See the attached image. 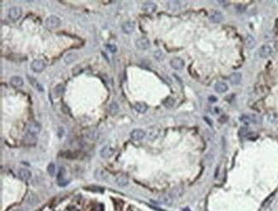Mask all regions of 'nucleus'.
<instances>
[{
    "instance_id": "nucleus-25",
    "label": "nucleus",
    "mask_w": 278,
    "mask_h": 211,
    "mask_svg": "<svg viewBox=\"0 0 278 211\" xmlns=\"http://www.w3.org/2000/svg\"><path fill=\"white\" fill-rule=\"evenodd\" d=\"M172 202H173V200H172L171 196H163V197H161L158 199V203L163 204L164 205H168V206L171 205Z\"/></svg>"
},
{
    "instance_id": "nucleus-13",
    "label": "nucleus",
    "mask_w": 278,
    "mask_h": 211,
    "mask_svg": "<svg viewBox=\"0 0 278 211\" xmlns=\"http://www.w3.org/2000/svg\"><path fill=\"white\" fill-rule=\"evenodd\" d=\"M65 169L64 168H60V170L58 172L57 174V181H58V186H67L68 183V181H66L64 180V177H65Z\"/></svg>"
},
{
    "instance_id": "nucleus-40",
    "label": "nucleus",
    "mask_w": 278,
    "mask_h": 211,
    "mask_svg": "<svg viewBox=\"0 0 278 211\" xmlns=\"http://www.w3.org/2000/svg\"><path fill=\"white\" fill-rule=\"evenodd\" d=\"M209 100H210V102H216V97H214V96H210V97H209Z\"/></svg>"
},
{
    "instance_id": "nucleus-36",
    "label": "nucleus",
    "mask_w": 278,
    "mask_h": 211,
    "mask_svg": "<svg viewBox=\"0 0 278 211\" xmlns=\"http://www.w3.org/2000/svg\"><path fill=\"white\" fill-rule=\"evenodd\" d=\"M248 132H249V130L247 128H245V127H242L240 131H239V135H241V136H248Z\"/></svg>"
},
{
    "instance_id": "nucleus-24",
    "label": "nucleus",
    "mask_w": 278,
    "mask_h": 211,
    "mask_svg": "<svg viewBox=\"0 0 278 211\" xmlns=\"http://www.w3.org/2000/svg\"><path fill=\"white\" fill-rule=\"evenodd\" d=\"M77 58H78L77 54L74 53V52L68 53L67 55H65V57H64V63L67 64H69L75 61L77 59Z\"/></svg>"
},
{
    "instance_id": "nucleus-27",
    "label": "nucleus",
    "mask_w": 278,
    "mask_h": 211,
    "mask_svg": "<svg viewBox=\"0 0 278 211\" xmlns=\"http://www.w3.org/2000/svg\"><path fill=\"white\" fill-rule=\"evenodd\" d=\"M64 90H65V88H64V86H63V84H57L55 88H54V94H55V96L56 97H58V96H61L64 93Z\"/></svg>"
},
{
    "instance_id": "nucleus-17",
    "label": "nucleus",
    "mask_w": 278,
    "mask_h": 211,
    "mask_svg": "<svg viewBox=\"0 0 278 211\" xmlns=\"http://www.w3.org/2000/svg\"><path fill=\"white\" fill-rule=\"evenodd\" d=\"M229 80L232 85H237L242 80V75L240 72H235V73L230 75Z\"/></svg>"
},
{
    "instance_id": "nucleus-38",
    "label": "nucleus",
    "mask_w": 278,
    "mask_h": 211,
    "mask_svg": "<svg viewBox=\"0 0 278 211\" xmlns=\"http://www.w3.org/2000/svg\"><path fill=\"white\" fill-rule=\"evenodd\" d=\"M162 56H163V52H162L161 51L158 50V51H156V52H155L154 57L157 58V59H159Z\"/></svg>"
},
{
    "instance_id": "nucleus-35",
    "label": "nucleus",
    "mask_w": 278,
    "mask_h": 211,
    "mask_svg": "<svg viewBox=\"0 0 278 211\" xmlns=\"http://www.w3.org/2000/svg\"><path fill=\"white\" fill-rule=\"evenodd\" d=\"M87 189L91 192H103V188H100V187L90 186L87 187Z\"/></svg>"
},
{
    "instance_id": "nucleus-2",
    "label": "nucleus",
    "mask_w": 278,
    "mask_h": 211,
    "mask_svg": "<svg viewBox=\"0 0 278 211\" xmlns=\"http://www.w3.org/2000/svg\"><path fill=\"white\" fill-rule=\"evenodd\" d=\"M60 24H61V21H60L59 17H57L56 16H54V15H51V16H48L45 21V27L48 28H51V29L59 27Z\"/></svg>"
},
{
    "instance_id": "nucleus-6",
    "label": "nucleus",
    "mask_w": 278,
    "mask_h": 211,
    "mask_svg": "<svg viewBox=\"0 0 278 211\" xmlns=\"http://www.w3.org/2000/svg\"><path fill=\"white\" fill-rule=\"evenodd\" d=\"M135 45L138 49L146 50L150 47V40L146 37H140L137 39L135 41Z\"/></svg>"
},
{
    "instance_id": "nucleus-15",
    "label": "nucleus",
    "mask_w": 278,
    "mask_h": 211,
    "mask_svg": "<svg viewBox=\"0 0 278 211\" xmlns=\"http://www.w3.org/2000/svg\"><path fill=\"white\" fill-rule=\"evenodd\" d=\"M223 20V16L220 11H213L210 14V21L213 23H220Z\"/></svg>"
},
{
    "instance_id": "nucleus-3",
    "label": "nucleus",
    "mask_w": 278,
    "mask_h": 211,
    "mask_svg": "<svg viewBox=\"0 0 278 211\" xmlns=\"http://www.w3.org/2000/svg\"><path fill=\"white\" fill-rule=\"evenodd\" d=\"M27 130H28V133L31 137H36L41 130V124L39 122H35V121L31 122L28 125Z\"/></svg>"
},
{
    "instance_id": "nucleus-31",
    "label": "nucleus",
    "mask_w": 278,
    "mask_h": 211,
    "mask_svg": "<svg viewBox=\"0 0 278 211\" xmlns=\"http://www.w3.org/2000/svg\"><path fill=\"white\" fill-rule=\"evenodd\" d=\"M86 137L87 138H89V139H91V140H95V139H97L98 137H99V132L97 131L96 130H88L87 133V136Z\"/></svg>"
},
{
    "instance_id": "nucleus-16",
    "label": "nucleus",
    "mask_w": 278,
    "mask_h": 211,
    "mask_svg": "<svg viewBox=\"0 0 278 211\" xmlns=\"http://www.w3.org/2000/svg\"><path fill=\"white\" fill-rule=\"evenodd\" d=\"M157 10V5L152 2H146L142 5V10L146 13H153Z\"/></svg>"
},
{
    "instance_id": "nucleus-9",
    "label": "nucleus",
    "mask_w": 278,
    "mask_h": 211,
    "mask_svg": "<svg viewBox=\"0 0 278 211\" xmlns=\"http://www.w3.org/2000/svg\"><path fill=\"white\" fill-rule=\"evenodd\" d=\"M169 64H170V66L172 68L175 69V70H182L184 65H185V63L181 58H174L170 60Z\"/></svg>"
},
{
    "instance_id": "nucleus-26",
    "label": "nucleus",
    "mask_w": 278,
    "mask_h": 211,
    "mask_svg": "<svg viewBox=\"0 0 278 211\" xmlns=\"http://www.w3.org/2000/svg\"><path fill=\"white\" fill-rule=\"evenodd\" d=\"M108 110H109V112L111 113V115H116V114L119 112V106H118V104L117 102L113 101L111 105L109 106Z\"/></svg>"
},
{
    "instance_id": "nucleus-20",
    "label": "nucleus",
    "mask_w": 278,
    "mask_h": 211,
    "mask_svg": "<svg viewBox=\"0 0 278 211\" xmlns=\"http://www.w3.org/2000/svg\"><path fill=\"white\" fill-rule=\"evenodd\" d=\"M10 84L14 88H19L22 87L23 85V79L21 76H15L10 78Z\"/></svg>"
},
{
    "instance_id": "nucleus-33",
    "label": "nucleus",
    "mask_w": 278,
    "mask_h": 211,
    "mask_svg": "<svg viewBox=\"0 0 278 211\" xmlns=\"http://www.w3.org/2000/svg\"><path fill=\"white\" fill-rule=\"evenodd\" d=\"M47 173L50 176H54L56 173V165L54 163H50L47 167Z\"/></svg>"
},
{
    "instance_id": "nucleus-39",
    "label": "nucleus",
    "mask_w": 278,
    "mask_h": 211,
    "mask_svg": "<svg viewBox=\"0 0 278 211\" xmlns=\"http://www.w3.org/2000/svg\"><path fill=\"white\" fill-rule=\"evenodd\" d=\"M274 198V195H271V197H269V198L267 199V201L265 202V204H264V206H267V205L269 204H271V202L272 201V199Z\"/></svg>"
},
{
    "instance_id": "nucleus-14",
    "label": "nucleus",
    "mask_w": 278,
    "mask_h": 211,
    "mask_svg": "<svg viewBox=\"0 0 278 211\" xmlns=\"http://www.w3.org/2000/svg\"><path fill=\"white\" fill-rule=\"evenodd\" d=\"M146 136V132L142 130H140V129H137V130H134L131 134H130V137L133 140H135V141H139V140H141Z\"/></svg>"
},
{
    "instance_id": "nucleus-7",
    "label": "nucleus",
    "mask_w": 278,
    "mask_h": 211,
    "mask_svg": "<svg viewBox=\"0 0 278 211\" xmlns=\"http://www.w3.org/2000/svg\"><path fill=\"white\" fill-rule=\"evenodd\" d=\"M22 9L20 7H12L9 10V17L12 21H16L22 16Z\"/></svg>"
},
{
    "instance_id": "nucleus-37",
    "label": "nucleus",
    "mask_w": 278,
    "mask_h": 211,
    "mask_svg": "<svg viewBox=\"0 0 278 211\" xmlns=\"http://www.w3.org/2000/svg\"><path fill=\"white\" fill-rule=\"evenodd\" d=\"M106 47H107V49H109L111 51V52H117V46H114V45H107L106 46Z\"/></svg>"
},
{
    "instance_id": "nucleus-30",
    "label": "nucleus",
    "mask_w": 278,
    "mask_h": 211,
    "mask_svg": "<svg viewBox=\"0 0 278 211\" xmlns=\"http://www.w3.org/2000/svg\"><path fill=\"white\" fill-rule=\"evenodd\" d=\"M168 6L172 10H177L181 7V2H179V1H169Z\"/></svg>"
},
{
    "instance_id": "nucleus-12",
    "label": "nucleus",
    "mask_w": 278,
    "mask_h": 211,
    "mask_svg": "<svg viewBox=\"0 0 278 211\" xmlns=\"http://www.w3.org/2000/svg\"><path fill=\"white\" fill-rule=\"evenodd\" d=\"M159 132H160V130L158 127H156V126H153V127L150 128L148 131H147V138H148V140L154 141L155 139H157L158 137V136H159Z\"/></svg>"
},
{
    "instance_id": "nucleus-28",
    "label": "nucleus",
    "mask_w": 278,
    "mask_h": 211,
    "mask_svg": "<svg viewBox=\"0 0 278 211\" xmlns=\"http://www.w3.org/2000/svg\"><path fill=\"white\" fill-rule=\"evenodd\" d=\"M175 103V100L172 98V97H167L166 99L164 100L163 102V105L166 108H171L173 107Z\"/></svg>"
},
{
    "instance_id": "nucleus-41",
    "label": "nucleus",
    "mask_w": 278,
    "mask_h": 211,
    "mask_svg": "<svg viewBox=\"0 0 278 211\" xmlns=\"http://www.w3.org/2000/svg\"><path fill=\"white\" fill-rule=\"evenodd\" d=\"M14 211H22V210H16Z\"/></svg>"
},
{
    "instance_id": "nucleus-29",
    "label": "nucleus",
    "mask_w": 278,
    "mask_h": 211,
    "mask_svg": "<svg viewBox=\"0 0 278 211\" xmlns=\"http://www.w3.org/2000/svg\"><path fill=\"white\" fill-rule=\"evenodd\" d=\"M183 194V189L181 187H176L170 193L171 198H180Z\"/></svg>"
},
{
    "instance_id": "nucleus-23",
    "label": "nucleus",
    "mask_w": 278,
    "mask_h": 211,
    "mask_svg": "<svg viewBox=\"0 0 278 211\" xmlns=\"http://www.w3.org/2000/svg\"><path fill=\"white\" fill-rule=\"evenodd\" d=\"M246 46H247L248 49H252L256 45V40H255V38L253 35H247L246 38Z\"/></svg>"
},
{
    "instance_id": "nucleus-11",
    "label": "nucleus",
    "mask_w": 278,
    "mask_h": 211,
    "mask_svg": "<svg viewBox=\"0 0 278 211\" xmlns=\"http://www.w3.org/2000/svg\"><path fill=\"white\" fill-rule=\"evenodd\" d=\"M108 177H109V174L104 169L99 168V169L95 170V172H94V178L97 180H99V181L107 180H108Z\"/></svg>"
},
{
    "instance_id": "nucleus-32",
    "label": "nucleus",
    "mask_w": 278,
    "mask_h": 211,
    "mask_svg": "<svg viewBox=\"0 0 278 211\" xmlns=\"http://www.w3.org/2000/svg\"><path fill=\"white\" fill-rule=\"evenodd\" d=\"M27 203L29 205H35L38 203V198L37 197L34 195V194H30L28 198H27Z\"/></svg>"
},
{
    "instance_id": "nucleus-21",
    "label": "nucleus",
    "mask_w": 278,
    "mask_h": 211,
    "mask_svg": "<svg viewBox=\"0 0 278 211\" xmlns=\"http://www.w3.org/2000/svg\"><path fill=\"white\" fill-rule=\"evenodd\" d=\"M116 184L118 186H126L129 184V179L125 175H120V176L117 177V179H116Z\"/></svg>"
},
{
    "instance_id": "nucleus-4",
    "label": "nucleus",
    "mask_w": 278,
    "mask_h": 211,
    "mask_svg": "<svg viewBox=\"0 0 278 211\" xmlns=\"http://www.w3.org/2000/svg\"><path fill=\"white\" fill-rule=\"evenodd\" d=\"M272 47L270 45H263L260 46L259 49L258 51V54L261 58H266L272 54Z\"/></svg>"
},
{
    "instance_id": "nucleus-18",
    "label": "nucleus",
    "mask_w": 278,
    "mask_h": 211,
    "mask_svg": "<svg viewBox=\"0 0 278 211\" xmlns=\"http://www.w3.org/2000/svg\"><path fill=\"white\" fill-rule=\"evenodd\" d=\"M19 178L23 181H28L31 179L32 174L31 172L28 169H20L18 172Z\"/></svg>"
},
{
    "instance_id": "nucleus-1",
    "label": "nucleus",
    "mask_w": 278,
    "mask_h": 211,
    "mask_svg": "<svg viewBox=\"0 0 278 211\" xmlns=\"http://www.w3.org/2000/svg\"><path fill=\"white\" fill-rule=\"evenodd\" d=\"M241 122L245 123V124H259L261 123L262 119L259 115L257 114H246V115H242L241 118H239Z\"/></svg>"
},
{
    "instance_id": "nucleus-34",
    "label": "nucleus",
    "mask_w": 278,
    "mask_h": 211,
    "mask_svg": "<svg viewBox=\"0 0 278 211\" xmlns=\"http://www.w3.org/2000/svg\"><path fill=\"white\" fill-rule=\"evenodd\" d=\"M30 82H31L32 84H33V85L34 87L36 88V89H38V90H39V91H43V88H42V86H41V85H40L39 83H38L37 82L35 81V80H34L33 78H32V79H30Z\"/></svg>"
},
{
    "instance_id": "nucleus-8",
    "label": "nucleus",
    "mask_w": 278,
    "mask_h": 211,
    "mask_svg": "<svg viewBox=\"0 0 278 211\" xmlns=\"http://www.w3.org/2000/svg\"><path fill=\"white\" fill-rule=\"evenodd\" d=\"M135 28V22L133 21H127L122 25V30L124 34H131Z\"/></svg>"
},
{
    "instance_id": "nucleus-22",
    "label": "nucleus",
    "mask_w": 278,
    "mask_h": 211,
    "mask_svg": "<svg viewBox=\"0 0 278 211\" xmlns=\"http://www.w3.org/2000/svg\"><path fill=\"white\" fill-rule=\"evenodd\" d=\"M147 106L144 102H136L135 104V109L140 113H145L147 111Z\"/></svg>"
},
{
    "instance_id": "nucleus-19",
    "label": "nucleus",
    "mask_w": 278,
    "mask_h": 211,
    "mask_svg": "<svg viewBox=\"0 0 278 211\" xmlns=\"http://www.w3.org/2000/svg\"><path fill=\"white\" fill-rule=\"evenodd\" d=\"M214 88H215V90H216L217 93H225L227 90H228V84L226 83V82H217L216 84H215V86H214Z\"/></svg>"
},
{
    "instance_id": "nucleus-10",
    "label": "nucleus",
    "mask_w": 278,
    "mask_h": 211,
    "mask_svg": "<svg viewBox=\"0 0 278 211\" xmlns=\"http://www.w3.org/2000/svg\"><path fill=\"white\" fill-rule=\"evenodd\" d=\"M115 153V149L111 145H106L100 150V155L103 158H110Z\"/></svg>"
},
{
    "instance_id": "nucleus-5",
    "label": "nucleus",
    "mask_w": 278,
    "mask_h": 211,
    "mask_svg": "<svg viewBox=\"0 0 278 211\" xmlns=\"http://www.w3.org/2000/svg\"><path fill=\"white\" fill-rule=\"evenodd\" d=\"M45 68V64L43 60L36 59L31 63V69L34 72H37V73L42 72Z\"/></svg>"
}]
</instances>
